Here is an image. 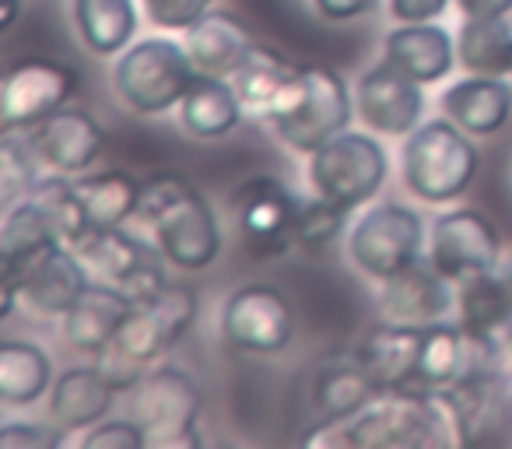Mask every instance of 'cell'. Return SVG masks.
I'll return each mask as SVG.
<instances>
[{
	"instance_id": "6da1fadb",
	"label": "cell",
	"mask_w": 512,
	"mask_h": 449,
	"mask_svg": "<svg viewBox=\"0 0 512 449\" xmlns=\"http://www.w3.org/2000/svg\"><path fill=\"white\" fill-rule=\"evenodd\" d=\"M351 113H355V102H351L341 74L313 64L295 71L292 88L267 123L288 148L316 155L323 144L348 130Z\"/></svg>"
},
{
	"instance_id": "7a4b0ae2",
	"label": "cell",
	"mask_w": 512,
	"mask_h": 449,
	"mask_svg": "<svg viewBox=\"0 0 512 449\" xmlns=\"http://www.w3.org/2000/svg\"><path fill=\"white\" fill-rule=\"evenodd\" d=\"M477 148L463 127L453 120H432L421 123L414 134H407L404 155V183L414 197L428 204H446L470 190L477 176Z\"/></svg>"
},
{
	"instance_id": "3957f363",
	"label": "cell",
	"mask_w": 512,
	"mask_h": 449,
	"mask_svg": "<svg viewBox=\"0 0 512 449\" xmlns=\"http://www.w3.org/2000/svg\"><path fill=\"white\" fill-rule=\"evenodd\" d=\"M130 414L148 432V446L158 449H190L200 446L197 418L204 407V390L190 372L176 365H162L137 379Z\"/></svg>"
},
{
	"instance_id": "277c9868",
	"label": "cell",
	"mask_w": 512,
	"mask_h": 449,
	"mask_svg": "<svg viewBox=\"0 0 512 449\" xmlns=\"http://www.w3.org/2000/svg\"><path fill=\"white\" fill-rule=\"evenodd\" d=\"M190 50L172 39H141L130 46L116 64V92L134 113L158 116L165 109L179 106L186 88L197 78Z\"/></svg>"
},
{
	"instance_id": "5b68a950",
	"label": "cell",
	"mask_w": 512,
	"mask_h": 449,
	"mask_svg": "<svg viewBox=\"0 0 512 449\" xmlns=\"http://www.w3.org/2000/svg\"><path fill=\"white\" fill-rule=\"evenodd\" d=\"M386 151L376 137L344 130L334 141L323 144L316 155H309V183L323 200L355 211L365 200H372L386 183Z\"/></svg>"
},
{
	"instance_id": "8992f818",
	"label": "cell",
	"mask_w": 512,
	"mask_h": 449,
	"mask_svg": "<svg viewBox=\"0 0 512 449\" xmlns=\"http://www.w3.org/2000/svg\"><path fill=\"white\" fill-rule=\"evenodd\" d=\"M88 285H92V278H88L78 253L64 243H53L43 253L25 260V264L4 267L0 316L15 313L18 299L29 309H36L39 316H67L74 309V302L88 292Z\"/></svg>"
},
{
	"instance_id": "52a82bcc",
	"label": "cell",
	"mask_w": 512,
	"mask_h": 449,
	"mask_svg": "<svg viewBox=\"0 0 512 449\" xmlns=\"http://www.w3.org/2000/svg\"><path fill=\"white\" fill-rule=\"evenodd\" d=\"M425 229L421 218L404 204H376L355 221L348 239L351 260L362 274L376 281H386L400 274L404 267L418 264Z\"/></svg>"
},
{
	"instance_id": "ba28073f",
	"label": "cell",
	"mask_w": 512,
	"mask_h": 449,
	"mask_svg": "<svg viewBox=\"0 0 512 449\" xmlns=\"http://www.w3.org/2000/svg\"><path fill=\"white\" fill-rule=\"evenodd\" d=\"M193 316H197V295L190 288L165 281L162 288L134 299L120 334L113 337V348L127 355L130 362L148 365L169 348H176L179 337L190 330Z\"/></svg>"
},
{
	"instance_id": "9c48e42d",
	"label": "cell",
	"mask_w": 512,
	"mask_h": 449,
	"mask_svg": "<svg viewBox=\"0 0 512 449\" xmlns=\"http://www.w3.org/2000/svg\"><path fill=\"white\" fill-rule=\"evenodd\" d=\"M71 250L78 253V260L85 264L88 278L120 288L130 299H141V295L165 285L162 264H158V257L151 253V246L127 236L120 225H109V229L92 225Z\"/></svg>"
},
{
	"instance_id": "30bf717a",
	"label": "cell",
	"mask_w": 512,
	"mask_h": 449,
	"mask_svg": "<svg viewBox=\"0 0 512 449\" xmlns=\"http://www.w3.org/2000/svg\"><path fill=\"white\" fill-rule=\"evenodd\" d=\"M295 309L271 285H246L221 306V337L249 355H278L292 344Z\"/></svg>"
},
{
	"instance_id": "8fae6325",
	"label": "cell",
	"mask_w": 512,
	"mask_h": 449,
	"mask_svg": "<svg viewBox=\"0 0 512 449\" xmlns=\"http://www.w3.org/2000/svg\"><path fill=\"white\" fill-rule=\"evenodd\" d=\"M78 92V74L46 57H25L0 78V123L4 130H29L64 109Z\"/></svg>"
},
{
	"instance_id": "7c38bea8",
	"label": "cell",
	"mask_w": 512,
	"mask_h": 449,
	"mask_svg": "<svg viewBox=\"0 0 512 449\" xmlns=\"http://www.w3.org/2000/svg\"><path fill=\"white\" fill-rule=\"evenodd\" d=\"M232 211L239 221V236L256 260L281 257L295 246V218H299V197L285 183L271 176H256L235 190Z\"/></svg>"
},
{
	"instance_id": "4fadbf2b",
	"label": "cell",
	"mask_w": 512,
	"mask_h": 449,
	"mask_svg": "<svg viewBox=\"0 0 512 449\" xmlns=\"http://www.w3.org/2000/svg\"><path fill=\"white\" fill-rule=\"evenodd\" d=\"M498 362H502V344L498 341L474 334L463 323L460 327L432 323V327H425V341H421L418 379L425 386H432V390L463 386L495 376Z\"/></svg>"
},
{
	"instance_id": "5bb4252c",
	"label": "cell",
	"mask_w": 512,
	"mask_h": 449,
	"mask_svg": "<svg viewBox=\"0 0 512 449\" xmlns=\"http://www.w3.org/2000/svg\"><path fill=\"white\" fill-rule=\"evenodd\" d=\"M502 257V239L488 214L474 207L442 214L432 225V243H428V260L435 271H442L449 281H467L474 274L495 271Z\"/></svg>"
},
{
	"instance_id": "9a60e30c",
	"label": "cell",
	"mask_w": 512,
	"mask_h": 449,
	"mask_svg": "<svg viewBox=\"0 0 512 449\" xmlns=\"http://www.w3.org/2000/svg\"><path fill=\"white\" fill-rule=\"evenodd\" d=\"M158 239V250L179 271H204L221 253V229L204 193L186 186L155 221H151Z\"/></svg>"
},
{
	"instance_id": "2e32d148",
	"label": "cell",
	"mask_w": 512,
	"mask_h": 449,
	"mask_svg": "<svg viewBox=\"0 0 512 449\" xmlns=\"http://www.w3.org/2000/svg\"><path fill=\"white\" fill-rule=\"evenodd\" d=\"M351 432H355L358 449L435 446L432 411H428L425 393L383 390L351 418Z\"/></svg>"
},
{
	"instance_id": "e0dca14e",
	"label": "cell",
	"mask_w": 512,
	"mask_h": 449,
	"mask_svg": "<svg viewBox=\"0 0 512 449\" xmlns=\"http://www.w3.org/2000/svg\"><path fill=\"white\" fill-rule=\"evenodd\" d=\"M25 141H29L32 155L46 172L78 176V172L92 169L95 158L102 155L106 134L85 109H57L46 120L32 123L25 130Z\"/></svg>"
},
{
	"instance_id": "ac0fdd59",
	"label": "cell",
	"mask_w": 512,
	"mask_h": 449,
	"mask_svg": "<svg viewBox=\"0 0 512 449\" xmlns=\"http://www.w3.org/2000/svg\"><path fill=\"white\" fill-rule=\"evenodd\" d=\"M355 109L365 120V127L386 137H407L421 127L425 113V92L414 78L397 71L393 64H379L358 78Z\"/></svg>"
},
{
	"instance_id": "d6986e66",
	"label": "cell",
	"mask_w": 512,
	"mask_h": 449,
	"mask_svg": "<svg viewBox=\"0 0 512 449\" xmlns=\"http://www.w3.org/2000/svg\"><path fill=\"white\" fill-rule=\"evenodd\" d=\"M456 281H449L442 271H435L432 260L428 264H411L400 274L383 281V292H379V302H383L390 323H407V327H432V323H442L446 313L456 306Z\"/></svg>"
},
{
	"instance_id": "ffe728a7",
	"label": "cell",
	"mask_w": 512,
	"mask_h": 449,
	"mask_svg": "<svg viewBox=\"0 0 512 449\" xmlns=\"http://www.w3.org/2000/svg\"><path fill=\"white\" fill-rule=\"evenodd\" d=\"M383 57L418 85H435L460 64L453 36L432 22H404L400 29H393L383 43Z\"/></svg>"
},
{
	"instance_id": "44dd1931",
	"label": "cell",
	"mask_w": 512,
	"mask_h": 449,
	"mask_svg": "<svg viewBox=\"0 0 512 449\" xmlns=\"http://www.w3.org/2000/svg\"><path fill=\"white\" fill-rule=\"evenodd\" d=\"M442 113L463 127L470 137H491L509 123L512 116V88L505 78L491 74H467L453 81L439 99Z\"/></svg>"
},
{
	"instance_id": "7402d4cb",
	"label": "cell",
	"mask_w": 512,
	"mask_h": 449,
	"mask_svg": "<svg viewBox=\"0 0 512 449\" xmlns=\"http://www.w3.org/2000/svg\"><path fill=\"white\" fill-rule=\"evenodd\" d=\"M425 327H407V323H383L369 330L358 344L355 358L365 365L379 390H400L404 383L418 379V358Z\"/></svg>"
},
{
	"instance_id": "603a6c76",
	"label": "cell",
	"mask_w": 512,
	"mask_h": 449,
	"mask_svg": "<svg viewBox=\"0 0 512 449\" xmlns=\"http://www.w3.org/2000/svg\"><path fill=\"white\" fill-rule=\"evenodd\" d=\"M183 46L190 50L200 74L232 78L235 67L246 60V53L253 50L256 43L239 15H232V11H204V15L186 29Z\"/></svg>"
},
{
	"instance_id": "cb8c5ba5",
	"label": "cell",
	"mask_w": 512,
	"mask_h": 449,
	"mask_svg": "<svg viewBox=\"0 0 512 449\" xmlns=\"http://www.w3.org/2000/svg\"><path fill=\"white\" fill-rule=\"evenodd\" d=\"M130 306H134V299L127 292H120L113 285H102V281H92L88 292L64 316V334L71 341V348L85 351V355L106 351L113 344V337L120 334Z\"/></svg>"
},
{
	"instance_id": "d4e9b609",
	"label": "cell",
	"mask_w": 512,
	"mask_h": 449,
	"mask_svg": "<svg viewBox=\"0 0 512 449\" xmlns=\"http://www.w3.org/2000/svg\"><path fill=\"white\" fill-rule=\"evenodd\" d=\"M113 397L116 383L99 365L95 369H67L50 393V414L60 428L78 432V428L99 425L113 407Z\"/></svg>"
},
{
	"instance_id": "484cf974",
	"label": "cell",
	"mask_w": 512,
	"mask_h": 449,
	"mask_svg": "<svg viewBox=\"0 0 512 449\" xmlns=\"http://www.w3.org/2000/svg\"><path fill=\"white\" fill-rule=\"evenodd\" d=\"M295 71H299V67L288 64L281 53H274L271 46L256 43L232 74V85H235V95H239L242 109L253 113L256 120H271L274 109L281 106V99H285L288 88H292Z\"/></svg>"
},
{
	"instance_id": "4316f807",
	"label": "cell",
	"mask_w": 512,
	"mask_h": 449,
	"mask_svg": "<svg viewBox=\"0 0 512 449\" xmlns=\"http://www.w3.org/2000/svg\"><path fill=\"white\" fill-rule=\"evenodd\" d=\"M242 113L246 109H242L239 95H235V85L228 78H218V74H197L193 85L186 88V95L179 99L183 127L193 137H204V141L232 134L239 127Z\"/></svg>"
},
{
	"instance_id": "83f0119b",
	"label": "cell",
	"mask_w": 512,
	"mask_h": 449,
	"mask_svg": "<svg viewBox=\"0 0 512 449\" xmlns=\"http://www.w3.org/2000/svg\"><path fill=\"white\" fill-rule=\"evenodd\" d=\"M456 306H460L463 327L502 344L505 330L512 327V285H509V278H505V274H495V271H484V274H474V278L460 281Z\"/></svg>"
},
{
	"instance_id": "f1b7e54d",
	"label": "cell",
	"mask_w": 512,
	"mask_h": 449,
	"mask_svg": "<svg viewBox=\"0 0 512 449\" xmlns=\"http://www.w3.org/2000/svg\"><path fill=\"white\" fill-rule=\"evenodd\" d=\"M376 379L365 372V365L358 358L341 365H327V369L316 376L313 386V404L320 411L323 421H351L362 411L369 400L379 397Z\"/></svg>"
},
{
	"instance_id": "f546056e",
	"label": "cell",
	"mask_w": 512,
	"mask_h": 449,
	"mask_svg": "<svg viewBox=\"0 0 512 449\" xmlns=\"http://www.w3.org/2000/svg\"><path fill=\"white\" fill-rule=\"evenodd\" d=\"M74 22H78L81 43L99 57L127 50L137 32L134 0H74Z\"/></svg>"
},
{
	"instance_id": "4dcf8cb0",
	"label": "cell",
	"mask_w": 512,
	"mask_h": 449,
	"mask_svg": "<svg viewBox=\"0 0 512 449\" xmlns=\"http://www.w3.org/2000/svg\"><path fill=\"white\" fill-rule=\"evenodd\" d=\"M456 57L470 74H512V25L505 18H467L456 32Z\"/></svg>"
},
{
	"instance_id": "1f68e13d",
	"label": "cell",
	"mask_w": 512,
	"mask_h": 449,
	"mask_svg": "<svg viewBox=\"0 0 512 449\" xmlns=\"http://www.w3.org/2000/svg\"><path fill=\"white\" fill-rule=\"evenodd\" d=\"M50 390V358L29 341L0 344V400L11 407L36 404Z\"/></svg>"
},
{
	"instance_id": "d6a6232c",
	"label": "cell",
	"mask_w": 512,
	"mask_h": 449,
	"mask_svg": "<svg viewBox=\"0 0 512 449\" xmlns=\"http://www.w3.org/2000/svg\"><path fill=\"white\" fill-rule=\"evenodd\" d=\"M81 193V204L88 211L92 225H123L127 218H134L137 207H141V183H137L130 172L123 169H109L99 176H81L74 179Z\"/></svg>"
},
{
	"instance_id": "836d02e7",
	"label": "cell",
	"mask_w": 512,
	"mask_h": 449,
	"mask_svg": "<svg viewBox=\"0 0 512 449\" xmlns=\"http://www.w3.org/2000/svg\"><path fill=\"white\" fill-rule=\"evenodd\" d=\"M25 197L46 214V221L53 225L60 243L74 246L88 229H92V221H88V211H85V204H81V193H78V186H74V179L53 172V176L39 179Z\"/></svg>"
},
{
	"instance_id": "e575fe53",
	"label": "cell",
	"mask_w": 512,
	"mask_h": 449,
	"mask_svg": "<svg viewBox=\"0 0 512 449\" xmlns=\"http://www.w3.org/2000/svg\"><path fill=\"white\" fill-rule=\"evenodd\" d=\"M60 243L53 225L46 221V214L32 204L29 197L18 207H11L8 221H4V232H0V264L4 267H18L29 257L43 253L46 246ZM67 246V243H64Z\"/></svg>"
},
{
	"instance_id": "d590c367",
	"label": "cell",
	"mask_w": 512,
	"mask_h": 449,
	"mask_svg": "<svg viewBox=\"0 0 512 449\" xmlns=\"http://www.w3.org/2000/svg\"><path fill=\"white\" fill-rule=\"evenodd\" d=\"M348 211L316 193L313 200H299V218H295V246L306 253H327L341 239Z\"/></svg>"
},
{
	"instance_id": "8d00e7d4",
	"label": "cell",
	"mask_w": 512,
	"mask_h": 449,
	"mask_svg": "<svg viewBox=\"0 0 512 449\" xmlns=\"http://www.w3.org/2000/svg\"><path fill=\"white\" fill-rule=\"evenodd\" d=\"M39 169H43V165L36 162L29 141H25V137H15V130H8L4 141H0V179H4V197L29 193L32 186L43 179Z\"/></svg>"
},
{
	"instance_id": "74e56055",
	"label": "cell",
	"mask_w": 512,
	"mask_h": 449,
	"mask_svg": "<svg viewBox=\"0 0 512 449\" xmlns=\"http://www.w3.org/2000/svg\"><path fill=\"white\" fill-rule=\"evenodd\" d=\"M64 446H88V449H141L148 446V432L137 421H102L92 432L64 435Z\"/></svg>"
},
{
	"instance_id": "f35d334b",
	"label": "cell",
	"mask_w": 512,
	"mask_h": 449,
	"mask_svg": "<svg viewBox=\"0 0 512 449\" xmlns=\"http://www.w3.org/2000/svg\"><path fill=\"white\" fill-rule=\"evenodd\" d=\"M141 4H144V15H148L151 25L186 32L200 15H204L211 0H141Z\"/></svg>"
},
{
	"instance_id": "ab89813d",
	"label": "cell",
	"mask_w": 512,
	"mask_h": 449,
	"mask_svg": "<svg viewBox=\"0 0 512 449\" xmlns=\"http://www.w3.org/2000/svg\"><path fill=\"white\" fill-rule=\"evenodd\" d=\"M0 446L4 449H53L64 446V435L50 432L43 425H25V421H11L0 428Z\"/></svg>"
},
{
	"instance_id": "60d3db41",
	"label": "cell",
	"mask_w": 512,
	"mask_h": 449,
	"mask_svg": "<svg viewBox=\"0 0 512 449\" xmlns=\"http://www.w3.org/2000/svg\"><path fill=\"white\" fill-rule=\"evenodd\" d=\"M446 8L449 0H390V15L397 22H435Z\"/></svg>"
},
{
	"instance_id": "b9f144b4",
	"label": "cell",
	"mask_w": 512,
	"mask_h": 449,
	"mask_svg": "<svg viewBox=\"0 0 512 449\" xmlns=\"http://www.w3.org/2000/svg\"><path fill=\"white\" fill-rule=\"evenodd\" d=\"M316 11L330 22H355V18L376 11L379 0H313Z\"/></svg>"
},
{
	"instance_id": "7bdbcfd3",
	"label": "cell",
	"mask_w": 512,
	"mask_h": 449,
	"mask_svg": "<svg viewBox=\"0 0 512 449\" xmlns=\"http://www.w3.org/2000/svg\"><path fill=\"white\" fill-rule=\"evenodd\" d=\"M456 8L467 18H505L512 11V0H456Z\"/></svg>"
},
{
	"instance_id": "ee69618b",
	"label": "cell",
	"mask_w": 512,
	"mask_h": 449,
	"mask_svg": "<svg viewBox=\"0 0 512 449\" xmlns=\"http://www.w3.org/2000/svg\"><path fill=\"white\" fill-rule=\"evenodd\" d=\"M18 18V0H4V15H0V29L8 32Z\"/></svg>"
},
{
	"instance_id": "f6af8a7d",
	"label": "cell",
	"mask_w": 512,
	"mask_h": 449,
	"mask_svg": "<svg viewBox=\"0 0 512 449\" xmlns=\"http://www.w3.org/2000/svg\"><path fill=\"white\" fill-rule=\"evenodd\" d=\"M502 351H505V355L512 358V327L505 330V337H502Z\"/></svg>"
},
{
	"instance_id": "bcb514c9",
	"label": "cell",
	"mask_w": 512,
	"mask_h": 449,
	"mask_svg": "<svg viewBox=\"0 0 512 449\" xmlns=\"http://www.w3.org/2000/svg\"><path fill=\"white\" fill-rule=\"evenodd\" d=\"M505 278H509V285H512V257H509V264H505Z\"/></svg>"
}]
</instances>
